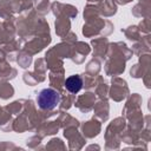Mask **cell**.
Instances as JSON below:
<instances>
[{
	"label": "cell",
	"mask_w": 151,
	"mask_h": 151,
	"mask_svg": "<svg viewBox=\"0 0 151 151\" xmlns=\"http://www.w3.org/2000/svg\"><path fill=\"white\" fill-rule=\"evenodd\" d=\"M65 86H66V90L70 91L71 93H77L83 87V80L79 76H71L66 79Z\"/></svg>",
	"instance_id": "7a4b0ae2"
},
{
	"label": "cell",
	"mask_w": 151,
	"mask_h": 151,
	"mask_svg": "<svg viewBox=\"0 0 151 151\" xmlns=\"http://www.w3.org/2000/svg\"><path fill=\"white\" fill-rule=\"evenodd\" d=\"M60 101V94L53 88H44L37 97V103L41 110H53Z\"/></svg>",
	"instance_id": "6da1fadb"
}]
</instances>
